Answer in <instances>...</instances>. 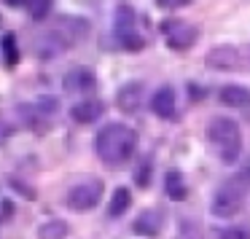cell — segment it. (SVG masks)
Instances as JSON below:
<instances>
[{"mask_svg":"<svg viewBox=\"0 0 250 239\" xmlns=\"http://www.w3.org/2000/svg\"><path fill=\"white\" fill-rule=\"evenodd\" d=\"M103 113H105V102L97 97H86L70 108V119L78 121V124H94L97 119H103Z\"/></svg>","mask_w":250,"mask_h":239,"instance_id":"6","label":"cell"},{"mask_svg":"<svg viewBox=\"0 0 250 239\" xmlns=\"http://www.w3.org/2000/svg\"><path fill=\"white\" fill-rule=\"evenodd\" d=\"M137 148V132L126 124H108L94 137V151L108 167H121L129 161Z\"/></svg>","mask_w":250,"mask_h":239,"instance_id":"1","label":"cell"},{"mask_svg":"<svg viewBox=\"0 0 250 239\" xmlns=\"http://www.w3.org/2000/svg\"><path fill=\"white\" fill-rule=\"evenodd\" d=\"M3 51H6V65H17L19 60V51H17V43H14V35H6L3 38Z\"/></svg>","mask_w":250,"mask_h":239,"instance_id":"20","label":"cell"},{"mask_svg":"<svg viewBox=\"0 0 250 239\" xmlns=\"http://www.w3.org/2000/svg\"><path fill=\"white\" fill-rule=\"evenodd\" d=\"M62 83H65V92H70V94H86L97 86V78H94V73L86 70V67H76V70L67 73Z\"/></svg>","mask_w":250,"mask_h":239,"instance_id":"7","label":"cell"},{"mask_svg":"<svg viewBox=\"0 0 250 239\" xmlns=\"http://www.w3.org/2000/svg\"><path fill=\"white\" fill-rule=\"evenodd\" d=\"M24 6L30 8V14H33L35 19H43L46 14L51 11V3H49V0H27Z\"/></svg>","mask_w":250,"mask_h":239,"instance_id":"19","label":"cell"},{"mask_svg":"<svg viewBox=\"0 0 250 239\" xmlns=\"http://www.w3.org/2000/svg\"><path fill=\"white\" fill-rule=\"evenodd\" d=\"M164 228V212L162 210H146L135 220V234L140 237H159Z\"/></svg>","mask_w":250,"mask_h":239,"instance_id":"8","label":"cell"},{"mask_svg":"<svg viewBox=\"0 0 250 239\" xmlns=\"http://www.w3.org/2000/svg\"><path fill=\"white\" fill-rule=\"evenodd\" d=\"M148 172H151V161H146V164H143V169H137V172H135L137 185H143V188L148 185Z\"/></svg>","mask_w":250,"mask_h":239,"instance_id":"22","label":"cell"},{"mask_svg":"<svg viewBox=\"0 0 250 239\" xmlns=\"http://www.w3.org/2000/svg\"><path fill=\"white\" fill-rule=\"evenodd\" d=\"M105 194V183L100 178H86L81 183H76L70 191H67V207L73 212H86V210H94L100 204Z\"/></svg>","mask_w":250,"mask_h":239,"instance_id":"4","label":"cell"},{"mask_svg":"<svg viewBox=\"0 0 250 239\" xmlns=\"http://www.w3.org/2000/svg\"><path fill=\"white\" fill-rule=\"evenodd\" d=\"M248 194H250V167H245V169H239V172H234L231 178L215 191L212 204H210L212 215L215 218H234L242 210V201Z\"/></svg>","mask_w":250,"mask_h":239,"instance_id":"2","label":"cell"},{"mask_svg":"<svg viewBox=\"0 0 250 239\" xmlns=\"http://www.w3.org/2000/svg\"><path fill=\"white\" fill-rule=\"evenodd\" d=\"M140 100H143V83H137V81L124 83V86L119 89V94H116V105H119L124 113H135V110L140 108Z\"/></svg>","mask_w":250,"mask_h":239,"instance_id":"10","label":"cell"},{"mask_svg":"<svg viewBox=\"0 0 250 239\" xmlns=\"http://www.w3.org/2000/svg\"><path fill=\"white\" fill-rule=\"evenodd\" d=\"M151 110L159 119H175V89L172 86H162L156 94L151 97Z\"/></svg>","mask_w":250,"mask_h":239,"instance_id":"12","label":"cell"},{"mask_svg":"<svg viewBox=\"0 0 250 239\" xmlns=\"http://www.w3.org/2000/svg\"><path fill=\"white\" fill-rule=\"evenodd\" d=\"M159 6L162 8H180V6H186V0H159Z\"/></svg>","mask_w":250,"mask_h":239,"instance_id":"23","label":"cell"},{"mask_svg":"<svg viewBox=\"0 0 250 239\" xmlns=\"http://www.w3.org/2000/svg\"><path fill=\"white\" fill-rule=\"evenodd\" d=\"M116 38H119V46H124V49H129V51H137V49L146 46V40L137 33H116Z\"/></svg>","mask_w":250,"mask_h":239,"instance_id":"18","label":"cell"},{"mask_svg":"<svg viewBox=\"0 0 250 239\" xmlns=\"http://www.w3.org/2000/svg\"><path fill=\"white\" fill-rule=\"evenodd\" d=\"M169 27L175 30V33H167V46L175 51H183V49H191V46L196 43V27H191V24H169Z\"/></svg>","mask_w":250,"mask_h":239,"instance_id":"11","label":"cell"},{"mask_svg":"<svg viewBox=\"0 0 250 239\" xmlns=\"http://www.w3.org/2000/svg\"><path fill=\"white\" fill-rule=\"evenodd\" d=\"M221 102L229 105V108H248L250 105V89L229 83V86L221 89Z\"/></svg>","mask_w":250,"mask_h":239,"instance_id":"13","label":"cell"},{"mask_svg":"<svg viewBox=\"0 0 250 239\" xmlns=\"http://www.w3.org/2000/svg\"><path fill=\"white\" fill-rule=\"evenodd\" d=\"M73 46V38L67 33H62L60 27L46 30V33L35 35L33 38V51L41 57V60H51V57H60L65 49Z\"/></svg>","mask_w":250,"mask_h":239,"instance_id":"5","label":"cell"},{"mask_svg":"<svg viewBox=\"0 0 250 239\" xmlns=\"http://www.w3.org/2000/svg\"><path fill=\"white\" fill-rule=\"evenodd\" d=\"M41 239H65L67 237V223L65 220H49L38 228Z\"/></svg>","mask_w":250,"mask_h":239,"instance_id":"16","label":"cell"},{"mask_svg":"<svg viewBox=\"0 0 250 239\" xmlns=\"http://www.w3.org/2000/svg\"><path fill=\"white\" fill-rule=\"evenodd\" d=\"M221 239H250V226H234L221 234Z\"/></svg>","mask_w":250,"mask_h":239,"instance_id":"21","label":"cell"},{"mask_svg":"<svg viewBox=\"0 0 250 239\" xmlns=\"http://www.w3.org/2000/svg\"><path fill=\"white\" fill-rule=\"evenodd\" d=\"M164 191H167V196L172 201H183L186 199V183H183V175L178 172V169H169L167 175H164Z\"/></svg>","mask_w":250,"mask_h":239,"instance_id":"14","label":"cell"},{"mask_svg":"<svg viewBox=\"0 0 250 239\" xmlns=\"http://www.w3.org/2000/svg\"><path fill=\"white\" fill-rule=\"evenodd\" d=\"M207 140L223 164H234L242 153V132L234 119H212L210 129H207Z\"/></svg>","mask_w":250,"mask_h":239,"instance_id":"3","label":"cell"},{"mask_svg":"<svg viewBox=\"0 0 250 239\" xmlns=\"http://www.w3.org/2000/svg\"><path fill=\"white\" fill-rule=\"evenodd\" d=\"M245 54H248V60H250V46H248V49H245Z\"/></svg>","mask_w":250,"mask_h":239,"instance_id":"24","label":"cell"},{"mask_svg":"<svg viewBox=\"0 0 250 239\" xmlns=\"http://www.w3.org/2000/svg\"><path fill=\"white\" fill-rule=\"evenodd\" d=\"M129 204H132L129 188H116L113 191V199H110V204H108V215L110 218H121L126 210H129Z\"/></svg>","mask_w":250,"mask_h":239,"instance_id":"15","label":"cell"},{"mask_svg":"<svg viewBox=\"0 0 250 239\" xmlns=\"http://www.w3.org/2000/svg\"><path fill=\"white\" fill-rule=\"evenodd\" d=\"M205 62L210 67H218V70H234L239 65V51L234 46H215V49H210Z\"/></svg>","mask_w":250,"mask_h":239,"instance_id":"9","label":"cell"},{"mask_svg":"<svg viewBox=\"0 0 250 239\" xmlns=\"http://www.w3.org/2000/svg\"><path fill=\"white\" fill-rule=\"evenodd\" d=\"M132 22H135V11L129 6H119V11H116V30L119 33H132Z\"/></svg>","mask_w":250,"mask_h":239,"instance_id":"17","label":"cell"},{"mask_svg":"<svg viewBox=\"0 0 250 239\" xmlns=\"http://www.w3.org/2000/svg\"><path fill=\"white\" fill-rule=\"evenodd\" d=\"M0 22H3V19H0Z\"/></svg>","mask_w":250,"mask_h":239,"instance_id":"25","label":"cell"}]
</instances>
